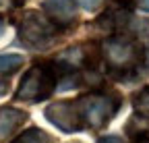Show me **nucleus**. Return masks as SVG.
Listing matches in <instances>:
<instances>
[{
	"label": "nucleus",
	"instance_id": "obj_1",
	"mask_svg": "<svg viewBox=\"0 0 149 143\" xmlns=\"http://www.w3.org/2000/svg\"><path fill=\"white\" fill-rule=\"evenodd\" d=\"M108 75L120 83H133L143 75V46L126 35H108L100 44Z\"/></svg>",
	"mask_w": 149,
	"mask_h": 143
},
{
	"label": "nucleus",
	"instance_id": "obj_14",
	"mask_svg": "<svg viewBox=\"0 0 149 143\" xmlns=\"http://www.w3.org/2000/svg\"><path fill=\"white\" fill-rule=\"evenodd\" d=\"M133 2H135V6H137V8H141V10L149 13V0H133Z\"/></svg>",
	"mask_w": 149,
	"mask_h": 143
},
{
	"label": "nucleus",
	"instance_id": "obj_17",
	"mask_svg": "<svg viewBox=\"0 0 149 143\" xmlns=\"http://www.w3.org/2000/svg\"><path fill=\"white\" fill-rule=\"evenodd\" d=\"M133 143H149V137H139V139H133Z\"/></svg>",
	"mask_w": 149,
	"mask_h": 143
},
{
	"label": "nucleus",
	"instance_id": "obj_13",
	"mask_svg": "<svg viewBox=\"0 0 149 143\" xmlns=\"http://www.w3.org/2000/svg\"><path fill=\"white\" fill-rule=\"evenodd\" d=\"M97 143H124V141L118 135H104V137L97 139Z\"/></svg>",
	"mask_w": 149,
	"mask_h": 143
},
{
	"label": "nucleus",
	"instance_id": "obj_8",
	"mask_svg": "<svg viewBox=\"0 0 149 143\" xmlns=\"http://www.w3.org/2000/svg\"><path fill=\"white\" fill-rule=\"evenodd\" d=\"M124 131L130 139H139V137H149V116L145 114H130V118L124 124Z\"/></svg>",
	"mask_w": 149,
	"mask_h": 143
},
{
	"label": "nucleus",
	"instance_id": "obj_7",
	"mask_svg": "<svg viewBox=\"0 0 149 143\" xmlns=\"http://www.w3.org/2000/svg\"><path fill=\"white\" fill-rule=\"evenodd\" d=\"M27 118L29 114L25 110L13 108V106H2L0 108V141L10 139L27 122Z\"/></svg>",
	"mask_w": 149,
	"mask_h": 143
},
{
	"label": "nucleus",
	"instance_id": "obj_15",
	"mask_svg": "<svg viewBox=\"0 0 149 143\" xmlns=\"http://www.w3.org/2000/svg\"><path fill=\"white\" fill-rule=\"evenodd\" d=\"M143 62H145V66H149V42L143 46Z\"/></svg>",
	"mask_w": 149,
	"mask_h": 143
},
{
	"label": "nucleus",
	"instance_id": "obj_11",
	"mask_svg": "<svg viewBox=\"0 0 149 143\" xmlns=\"http://www.w3.org/2000/svg\"><path fill=\"white\" fill-rule=\"evenodd\" d=\"M133 106L139 114L149 116V87H143L141 91H137L133 96Z\"/></svg>",
	"mask_w": 149,
	"mask_h": 143
},
{
	"label": "nucleus",
	"instance_id": "obj_9",
	"mask_svg": "<svg viewBox=\"0 0 149 143\" xmlns=\"http://www.w3.org/2000/svg\"><path fill=\"white\" fill-rule=\"evenodd\" d=\"M10 143H54V137L40 127H31L23 133H19L15 139H10Z\"/></svg>",
	"mask_w": 149,
	"mask_h": 143
},
{
	"label": "nucleus",
	"instance_id": "obj_20",
	"mask_svg": "<svg viewBox=\"0 0 149 143\" xmlns=\"http://www.w3.org/2000/svg\"><path fill=\"white\" fill-rule=\"evenodd\" d=\"M2 2H4V0H0V4H2Z\"/></svg>",
	"mask_w": 149,
	"mask_h": 143
},
{
	"label": "nucleus",
	"instance_id": "obj_12",
	"mask_svg": "<svg viewBox=\"0 0 149 143\" xmlns=\"http://www.w3.org/2000/svg\"><path fill=\"white\" fill-rule=\"evenodd\" d=\"M74 4H79L81 8L93 13V10H97V8L104 4V0H74Z\"/></svg>",
	"mask_w": 149,
	"mask_h": 143
},
{
	"label": "nucleus",
	"instance_id": "obj_2",
	"mask_svg": "<svg viewBox=\"0 0 149 143\" xmlns=\"http://www.w3.org/2000/svg\"><path fill=\"white\" fill-rule=\"evenodd\" d=\"M77 112L83 122V131H102L114 118L122 106V98L110 89H95L74 100Z\"/></svg>",
	"mask_w": 149,
	"mask_h": 143
},
{
	"label": "nucleus",
	"instance_id": "obj_18",
	"mask_svg": "<svg viewBox=\"0 0 149 143\" xmlns=\"http://www.w3.org/2000/svg\"><path fill=\"white\" fill-rule=\"evenodd\" d=\"M2 31H4V21L0 19V35H2Z\"/></svg>",
	"mask_w": 149,
	"mask_h": 143
},
{
	"label": "nucleus",
	"instance_id": "obj_6",
	"mask_svg": "<svg viewBox=\"0 0 149 143\" xmlns=\"http://www.w3.org/2000/svg\"><path fill=\"white\" fill-rule=\"evenodd\" d=\"M42 10L60 31L68 29L74 23V19H77L74 0H44V2H42Z\"/></svg>",
	"mask_w": 149,
	"mask_h": 143
},
{
	"label": "nucleus",
	"instance_id": "obj_5",
	"mask_svg": "<svg viewBox=\"0 0 149 143\" xmlns=\"http://www.w3.org/2000/svg\"><path fill=\"white\" fill-rule=\"evenodd\" d=\"M46 118L50 124H54L58 131L72 135V133H81L83 131V122L81 116L77 112V106H74V100H58L46 106L44 110Z\"/></svg>",
	"mask_w": 149,
	"mask_h": 143
},
{
	"label": "nucleus",
	"instance_id": "obj_16",
	"mask_svg": "<svg viewBox=\"0 0 149 143\" xmlns=\"http://www.w3.org/2000/svg\"><path fill=\"white\" fill-rule=\"evenodd\" d=\"M6 93H8V81L0 79V96H6Z\"/></svg>",
	"mask_w": 149,
	"mask_h": 143
},
{
	"label": "nucleus",
	"instance_id": "obj_10",
	"mask_svg": "<svg viewBox=\"0 0 149 143\" xmlns=\"http://www.w3.org/2000/svg\"><path fill=\"white\" fill-rule=\"evenodd\" d=\"M25 64L21 54H0V75H13Z\"/></svg>",
	"mask_w": 149,
	"mask_h": 143
},
{
	"label": "nucleus",
	"instance_id": "obj_21",
	"mask_svg": "<svg viewBox=\"0 0 149 143\" xmlns=\"http://www.w3.org/2000/svg\"><path fill=\"white\" fill-rule=\"evenodd\" d=\"M74 143H81V141H74Z\"/></svg>",
	"mask_w": 149,
	"mask_h": 143
},
{
	"label": "nucleus",
	"instance_id": "obj_3",
	"mask_svg": "<svg viewBox=\"0 0 149 143\" xmlns=\"http://www.w3.org/2000/svg\"><path fill=\"white\" fill-rule=\"evenodd\" d=\"M56 83H58V79H56L48 60L46 62H35L23 75V81H21V85H19L17 93H15V100L29 102V104H40L56 91Z\"/></svg>",
	"mask_w": 149,
	"mask_h": 143
},
{
	"label": "nucleus",
	"instance_id": "obj_19",
	"mask_svg": "<svg viewBox=\"0 0 149 143\" xmlns=\"http://www.w3.org/2000/svg\"><path fill=\"white\" fill-rule=\"evenodd\" d=\"M122 4H126V0H122Z\"/></svg>",
	"mask_w": 149,
	"mask_h": 143
},
{
	"label": "nucleus",
	"instance_id": "obj_4",
	"mask_svg": "<svg viewBox=\"0 0 149 143\" xmlns=\"http://www.w3.org/2000/svg\"><path fill=\"white\" fill-rule=\"evenodd\" d=\"M58 27H56L44 13L37 10H27L21 21L17 23V35L29 50H46L58 35Z\"/></svg>",
	"mask_w": 149,
	"mask_h": 143
}]
</instances>
